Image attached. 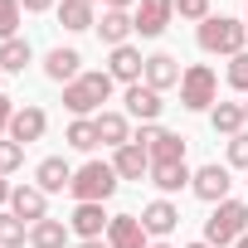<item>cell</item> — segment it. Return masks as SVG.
Wrapping results in <instances>:
<instances>
[{
	"label": "cell",
	"instance_id": "cell-1",
	"mask_svg": "<svg viewBox=\"0 0 248 248\" xmlns=\"http://www.w3.org/2000/svg\"><path fill=\"white\" fill-rule=\"evenodd\" d=\"M195 39H200V49L204 54H243V44H248V25L243 20H229V15H209L200 30H195Z\"/></svg>",
	"mask_w": 248,
	"mask_h": 248
},
{
	"label": "cell",
	"instance_id": "cell-2",
	"mask_svg": "<svg viewBox=\"0 0 248 248\" xmlns=\"http://www.w3.org/2000/svg\"><path fill=\"white\" fill-rule=\"evenodd\" d=\"M107 97H112V73H107V68H102V73H83V78H73V83L63 88V107H68L73 117L102 112Z\"/></svg>",
	"mask_w": 248,
	"mask_h": 248
},
{
	"label": "cell",
	"instance_id": "cell-3",
	"mask_svg": "<svg viewBox=\"0 0 248 248\" xmlns=\"http://www.w3.org/2000/svg\"><path fill=\"white\" fill-rule=\"evenodd\" d=\"M243 233H248V204H243V200H224V204H214V214L204 219V243H209V248L238 243Z\"/></svg>",
	"mask_w": 248,
	"mask_h": 248
},
{
	"label": "cell",
	"instance_id": "cell-4",
	"mask_svg": "<svg viewBox=\"0 0 248 248\" xmlns=\"http://www.w3.org/2000/svg\"><path fill=\"white\" fill-rule=\"evenodd\" d=\"M112 190H117V170L107 161H88L83 170H73V185H68V195L78 204H102Z\"/></svg>",
	"mask_w": 248,
	"mask_h": 248
},
{
	"label": "cell",
	"instance_id": "cell-5",
	"mask_svg": "<svg viewBox=\"0 0 248 248\" xmlns=\"http://www.w3.org/2000/svg\"><path fill=\"white\" fill-rule=\"evenodd\" d=\"M214 93H219L214 68H209V63H190V68H185V78H180V107L204 112V107H214Z\"/></svg>",
	"mask_w": 248,
	"mask_h": 248
},
{
	"label": "cell",
	"instance_id": "cell-6",
	"mask_svg": "<svg viewBox=\"0 0 248 248\" xmlns=\"http://www.w3.org/2000/svg\"><path fill=\"white\" fill-rule=\"evenodd\" d=\"M132 20H137V34H141V39H156V34H166L170 20H175V0H137Z\"/></svg>",
	"mask_w": 248,
	"mask_h": 248
},
{
	"label": "cell",
	"instance_id": "cell-7",
	"mask_svg": "<svg viewBox=\"0 0 248 248\" xmlns=\"http://www.w3.org/2000/svg\"><path fill=\"white\" fill-rule=\"evenodd\" d=\"M44 132H49V112H44V107H34V102L15 107V117H10V141L30 146V141H39Z\"/></svg>",
	"mask_w": 248,
	"mask_h": 248
},
{
	"label": "cell",
	"instance_id": "cell-8",
	"mask_svg": "<svg viewBox=\"0 0 248 248\" xmlns=\"http://www.w3.org/2000/svg\"><path fill=\"white\" fill-rule=\"evenodd\" d=\"M229 185H233V180H229V166H200L195 180H190V190H195L204 204H224V200H229Z\"/></svg>",
	"mask_w": 248,
	"mask_h": 248
},
{
	"label": "cell",
	"instance_id": "cell-9",
	"mask_svg": "<svg viewBox=\"0 0 248 248\" xmlns=\"http://www.w3.org/2000/svg\"><path fill=\"white\" fill-rule=\"evenodd\" d=\"M10 214L25 219V224H39V219H49V195L39 185H15L10 190Z\"/></svg>",
	"mask_w": 248,
	"mask_h": 248
},
{
	"label": "cell",
	"instance_id": "cell-10",
	"mask_svg": "<svg viewBox=\"0 0 248 248\" xmlns=\"http://www.w3.org/2000/svg\"><path fill=\"white\" fill-rule=\"evenodd\" d=\"M112 170H117V180H151V151H146V146H137V141L117 146Z\"/></svg>",
	"mask_w": 248,
	"mask_h": 248
},
{
	"label": "cell",
	"instance_id": "cell-11",
	"mask_svg": "<svg viewBox=\"0 0 248 248\" xmlns=\"http://www.w3.org/2000/svg\"><path fill=\"white\" fill-rule=\"evenodd\" d=\"M107 73H112V83H141V73H146V59H141V49H132V44H122V49H112V59H107Z\"/></svg>",
	"mask_w": 248,
	"mask_h": 248
},
{
	"label": "cell",
	"instance_id": "cell-12",
	"mask_svg": "<svg viewBox=\"0 0 248 248\" xmlns=\"http://www.w3.org/2000/svg\"><path fill=\"white\" fill-rule=\"evenodd\" d=\"M137 34V20H132V10H102V20H97V39L107 44V49H122Z\"/></svg>",
	"mask_w": 248,
	"mask_h": 248
},
{
	"label": "cell",
	"instance_id": "cell-13",
	"mask_svg": "<svg viewBox=\"0 0 248 248\" xmlns=\"http://www.w3.org/2000/svg\"><path fill=\"white\" fill-rule=\"evenodd\" d=\"M122 102H127V117H137L141 127H146V122H156V117H161V107H166V102H161V93H156V88H146V83H132Z\"/></svg>",
	"mask_w": 248,
	"mask_h": 248
},
{
	"label": "cell",
	"instance_id": "cell-14",
	"mask_svg": "<svg viewBox=\"0 0 248 248\" xmlns=\"http://www.w3.org/2000/svg\"><path fill=\"white\" fill-rule=\"evenodd\" d=\"M180 63H175V54H151L146 59V73H141V83L146 88H156V93H166V88H180Z\"/></svg>",
	"mask_w": 248,
	"mask_h": 248
},
{
	"label": "cell",
	"instance_id": "cell-15",
	"mask_svg": "<svg viewBox=\"0 0 248 248\" xmlns=\"http://www.w3.org/2000/svg\"><path fill=\"white\" fill-rule=\"evenodd\" d=\"M107 243H112V248H146L141 214H112V224H107Z\"/></svg>",
	"mask_w": 248,
	"mask_h": 248
},
{
	"label": "cell",
	"instance_id": "cell-16",
	"mask_svg": "<svg viewBox=\"0 0 248 248\" xmlns=\"http://www.w3.org/2000/svg\"><path fill=\"white\" fill-rule=\"evenodd\" d=\"M44 73L68 88L73 78H83V54H78V49H49V54H44Z\"/></svg>",
	"mask_w": 248,
	"mask_h": 248
},
{
	"label": "cell",
	"instance_id": "cell-17",
	"mask_svg": "<svg viewBox=\"0 0 248 248\" xmlns=\"http://www.w3.org/2000/svg\"><path fill=\"white\" fill-rule=\"evenodd\" d=\"M34 185H39L44 195H59V190H68V185H73V170H68V161H63V156H44V161L34 166Z\"/></svg>",
	"mask_w": 248,
	"mask_h": 248
},
{
	"label": "cell",
	"instance_id": "cell-18",
	"mask_svg": "<svg viewBox=\"0 0 248 248\" xmlns=\"http://www.w3.org/2000/svg\"><path fill=\"white\" fill-rule=\"evenodd\" d=\"M93 122H97V141H102V146L117 151V146L132 141V122H127V112H97Z\"/></svg>",
	"mask_w": 248,
	"mask_h": 248
},
{
	"label": "cell",
	"instance_id": "cell-19",
	"mask_svg": "<svg viewBox=\"0 0 248 248\" xmlns=\"http://www.w3.org/2000/svg\"><path fill=\"white\" fill-rule=\"evenodd\" d=\"M175 224H180V209H175L170 200H151V204L141 209V229H146V233H156V238H166Z\"/></svg>",
	"mask_w": 248,
	"mask_h": 248
},
{
	"label": "cell",
	"instance_id": "cell-20",
	"mask_svg": "<svg viewBox=\"0 0 248 248\" xmlns=\"http://www.w3.org/2000/svg\"><path fill=\"white\" fill-rule=\"evenodd\" d=\"M112 219L102 214V204H78L73 209V219H68V229L78 233V238H102V229H107Z\"/></svg>",
	"mask_w": 248,
	"mask_h": 248
},
{
	"label": "cell",
	"instance_id": "cell-21",
	"mask_svg": "<svg viewBox=\"0 0 248 248\" xmlns=\"http://www.w3.org/2000/svg\"><path fill=\"white\" fill-rule=\"evenodd\" d=\"M68 224L63 219H39V224H30V248H68Z\"/></svg>",
	"mask_w": 248,
	"mask_h": 248
},
{
	"label": "cell",
	"instance_id": "cell-22",
	"mask_svg": "<svg viewBox=\"0 0 248 248\" xmlns=\"http://www.w3.org/2000/svg\"><path fill=\"white\" fill-rule=\"evenodd\" d=\"M243 122H248V117H243V102H214V107H209V127H214L219 137H238Z\"/></svg>",
	"mask_w": 248,
	"mask_h": 248
},
{
	"label": "cell",
	"instance_id": "cell-23",
	"mask_svg": "<svg viewBox=\"0 0 248 248\" xmlns=\"http://www.w3.org/2000/svg\"><path fill=\"white\" fill-rule=\"evenodd\" d=\"M146 151H151V166H170V161H185V137L161 127V132H156V141H151Z\"/></svg>",
	"mask_w": 248,
	"mask_h": 248
},
{
	"label": "cell",
	"instance_id": "cell-24",
	"mask_svg": "<svg viewBox=\"0 0 248 248\" xmlns=\"http://www.w3.org/2000/svg\"><path fill=\"white\" fill-rule=\"evenodd\" d=\"M59 25L63 30H97L88 0H59Z\"/></svg>",
	"mask_w": 248,
	"mask_h": 248
},
{
	"label": "cell",
	"instance_id": "cell-25",
	"mask_svg": "<svg viewBox=\"0 0 248 248\" xmlns=\"http://www.w3.org/2000/svg\"><path fill=\"white\" fill-rule=\"evenodd\" d=\"M190 180H195V175H190V166H185V161L151 166V185H156V190H166V195H170V190H180V185H190Z\"/></svg>",
	"mask_w": 248,
	"mask_h": 248
},
{
	"label": "cell",
	"instance_id": "cell-26",
	"mask_svg": "<svg viewBox=\"0 0 248 248\" xmlns=\"http://www.w3.org/2000/svg\"><path fill=\"white\" fill-rule=\"evenodd\" d=\"M30 63V39H0V73H25Z\"/></svg>",
	"mask_w": 248,
	"mask_h": 248
},
{
	"label": "cell",
	"instance_id": "cell-27",
	"mask_svg": "<svg viewBox=\"0 0 248 248\" xmlns=\"http://www.w3.org/2000/svg\"><path fill=\"white\" fill-rule=\"evenodd\" d=\"M63 141H68V146H78V151H93V146H97V122H93V117H73Z\"/></svg>",
	"mask_w": 248,
	"mask_h": 248
},
{
	"label": "cell",
	"instance_id": "cell-28",
	"mask_svg": "<svg viewBox=\"0 0 248 248\" xmlns=\"http://www.w3.org/2000/svg\"><path fill=\"white\" fill-rule=\"evenodd\" d=\"M20 243H30V229H25V219H15V214H0V248H20Z\"/></svg>",
	"mask_w": 248,
	"mask_h": 248
},
{
	"label": "cell",
	"instance_id": "cell-29",
	"mask_svg": "<svg viewBox=\"0 0 248 248\" xmlns=\"http://www.w3.org/2000/svg\"><path fill=\"white\" fill-rule=\"evenodd\" d=\"M20 0H0V39H15V30H20Z\"/></svg>",
	"mask_w": 248,
	"mask_h": 248
},
{
	"label": "cell",
	"instance_id": "cell-30",
	"mask_svg": "<svg viewBox=\"0 0 248 248\" xmlns=\"http://www.w3.org/2000/svg\"><path fill=\"white\" fill-rule=\"evenodd\" d=\"M224 78H229V88H233V93H248V49L229 59V73H224Z\"/></svg>",
	"mask_w": 248,
	"mask_h": 248
},
{
	"label": "cell",
	"instance_id": "cell-31",
	"mask_svg": "<svg viewBox=\"0 0 248 248\" xmlns=\"http://www.w3.org/2000/svg\"><path fill=\"white\" fill-rule=\"evenodd\" d=\"M20 166H25V146L5 137V141H0V175H10V170H20Z\"/></svg>",
	"mask_w": 248,
	"mask_h": 248
},
{
	"label": "cell",
	"instance_id": "cell-32",
	"mask_svg": "<svg viewBox=\"0 0 248 248\" xmlns=\"http://www.w3.org/2000/svg\"><path fill=\"white\" fill-rule=\"evenodd\" d=\"M175 15H180V20H200V25H204V20H209V0H175Z\"/></svg>",
	"mask_w": 248,
	"mask_h": 248
},
{
	"label": "cell",
	"instance_id": "cell-33",
	"mask_svg": "<svg viewBox=\"0 0 248 248\" xmlns=\"http://www.w3.org/2000/svg\"><path fill=\"white\" fill-rule=\"evenodd\" d=\"M229 166H243V170H248V132L229 137Z\"/></svg>",
	"mask_w": 248,
	"mask_h": 248
},
{
	"label": "cell",
	"instance_id": "cell-34",
	"mask_svg": "<svg viewBox=\"0 0 248 248\" xmlns=\"http://www.w3.org/2000/svg\"><path fill=\"white\" fill-rule=\"evenodd\" d=\"M10 117H15V102H10L5 93H0V141L10 137Z\"/></svg>",
	"mask_w": 248,
	"mask_h": 248
},
{
	"label": "cell",
	"instance_id": "cell-35",
	"mask_svg": "<svg viewBox=\"0 0 248 248\" xmlns=\"http://www.w3.org/2000/svg\"><path fill=\"white\" fill-rule=\"evenodd\" d=\"M20 5H25L30 15H39V10H54V0H20Z\"/></svg>",
	"mask_w": 248,
	"mask_h": 248
},
{
	"label": "cell",
	"instance_id": "cell-36",
	"mask_svg": "<svg viewBox=\"0 0 248 248\" xmlns=\"http://www.w3.org/2000/svg\"><path fill=\"white\" fill-rule=\"evenodd\" d=\"M102 5H107V10H132L137 0H102Z\"/></svg>",
	"mask_w": 248,
	"mask_h": 248
},
{
	"label": "cell",
	"instance_id": "cell-37",
	"mask_svg": "<svg viewBox=\"0 0 248 248\" xmlns=\"http://www.w3.org/2000/svg\"><path fill=\"white\" fill-rule=\"evenodd\" d=\"M78 248H112V243H107V238H83Z\"/></svg>",
	"mask_w": 248,
	"mask_h": 248
},
{
	"label": "cell",
	"instance_id": "cell-38",
	"mask_svg": "<svg viewBox=\"0 0 248 248\" xmlns=\"http://www.w3.org/2000/svg\"><path fill=\"white\" fill-rule=\"evenodd\" d=\"M10 190L15 185H5V175H0V204H10Z\"/></svg>",
	"mask_w": 248,
	"mask_h": 248
},
{
	"label": "cell",
	"instance_id": "cell-39",
	"mask_svg": "<svg viewBox=\"0 0 248 248\" xmlns=\"http://www.w3.org/2000/svg\"><path fill=\"white\" fill-rule=\"evenodd\" d=\"M146 248H175V243H146Z\"/></svg>",
	"mask_w": 248,
	"mask_h": 248
},
{
	"label": "cell",
	"instance_id": "cell-40",
	"mask_svg": "<svg viewBox=\"0 0 248 248\" xmlns=\"http://www.w3.org/2000/svg\"><path fill=\"white\" fill-rule=\"evenodd\" d=\"M233 248H248V233H243V238H238V243H233Z\"/></svg>",
	"mask_w": 248,
	"mask_h": 248
},
{
	"label": "cell",
	"instance_id": "cell-41",
	"mask_svg": "<svg viewBox=\"0 0 248 248\" xmlns=\"http://www.w3.org/2000/svg\"><path fill=\"white\" fill-rule=\"evenodd\" d=\"M190 248H209V243H204V238H200V243H190Z\"/></svg>",
	"mask_w": 248,
	"mask_h": 248
},
{
	"label": "cell",
	"instance_id": "cell-42",
	"mask_svg": "<svg viewBox=\"0 0 248 248\" xmlns=\"http://www.w3.org/2000/svg\"><path fill=\"white\" fill-rule=\"evenodd\" d=\"M243 117H248V97H243Z\"/></svg>",
	"mask_w": 248,
	"mask_h": 248
},
{
	"label": "cell",
	"instance_id": "cell-43",
	"mask_svg": "<svg viewBox=\"0 0 248 248\" xmlns=\"http://www.w3.org/2000/svg\"><path fill=\"white\" fill-rule=\"evenodd\" d=\"M88 5H97V0H88Z\"/></svg>",
	"mask_w": 248,
	"mask_h": 248
}]
</instances>
